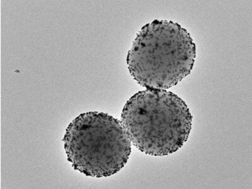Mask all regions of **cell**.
I'll return each instance as SVG.
<instances>
[{
    "mask_svg": "<svg viewBox=\"0 0 252 189\" xmlns=\"http://www.w3.org/2000/svg\"><path fill=\"white\" fill-rule=\"evenodd\" d=\"M196 46L181 25L155 19L141 28L127 56L130 75L146 89L174 87L192 71Z\"/></svg>",
    "mask_w": 252,
    "mask_h": 189,
    "instance_id": "1",
    "label": "cell"
},
{
    "mask_svg": "<svg viewBox=\"0 0 252 189\" xmlns=\"http://www.w3.org/2000/svg\"><path fill=\"white\" fill-rule=\"evenodd\" d=\"M63 142L67 160L86 176L116 174L131 154V142L122 123L102 112L79 115L67 126Z\"/></svg>",
    "mask_w": 252,
    "mask_h": 189,
    "instance_id": "3",
    "label": "cell"
},
{
    "mask_svg": "<svg viewBox=\"0 0 252 189\" xmlns=\"http://www.w3.org/2000/svg\"><path fill=\"white\" fill-rule=\"evenodd\" d=\"M121 123L139 151L163 157L174 154L188 141L192 116L177 94L165 90L146 89L127 100Z\"/></svg>",
    "mask_w": 252,
    "mask_h": 189,
    "instance_id": "2",
    "label": "cell"
}]
</instances>
